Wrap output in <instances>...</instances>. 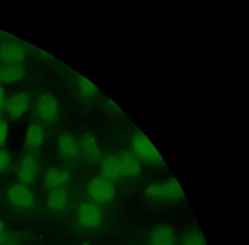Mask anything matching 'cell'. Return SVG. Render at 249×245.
Masks as SVG:
<instances>
[{
    "instance_id": "obj_1",
    "label": "cell",
    "mask_w": 249,
    "mask_h": 245,
    "mask_svg": "<svg viewBox=\"0 0 249 245\" xmlns=\"http://www.w3.org/2000/svg\"><path fill=\"white\" fill-rule=\"evenodd\" d=\"M132 153L141 162L156 168L166 167L165 161L158 149L142 131H135L131 140Z\"/></svg>"
},
{
    "instance_id": "obj_2",
    "label": "cell",
    "mask_w": 249,
    "mask_h": 245,
    "mask_svg": "<svg viewBox=\"0 0 249 245\" xmlns=\"http://www.w3.org/2000/svg\"><path fill=\"white\" fill-rule=\"evenodd\" d=\"M145 194L151 201L157 203L180 202L185 198L183 189L175 177L150 184L145 188Z\"/></svg>"
},
{
    "instance_id": "obj_3",
    "label": "cell",
    "mask_w": 249,
    "mask_h": 245,
    "mask_svg": "<svg viewBox=\"0 0 249 245\" xmlns=\"http://www.w3.org/2000/svg\"><path fill=\"white\" fill-rule=\"evenodd\" d=\"M59 102L57 98L50 93L39 95L35 103V112L38 122L43 125L56 123L59 117Z\"/></svg>"
},
{
    "instance_id": "obj_4",
    "label": "cell",
    "mask_w": 249,
    "mask_h": 245,
    "mask_svg": "<svg viewBox=\"0 0 249 245\" xmlns=\"http://www.w3.org/2000/svg\"><path fill=\"white\" fill-rule=\"evenodd\" d=\"M87 192L93 201L100 204H111L116 198V191L113 182L104 176H94L87 185Z\"/></svg>"
},
{
    "instance_id": "obj_5",
    "label": "cell",
    "mask_w": 249,
    "mask_h": 245,
    "mask_svg": "<svg viewBox=\"0 0 249 245\" xmlns=\"http://www.w3.org/2000/svg\"><path fill=\"white\" fill-rule=\"evenodd\" d=\"M6 195L10 204L19 210H32L36 206V195L28 185L14 184L8 188Z\"/></svg>"
},
{
    "instance_id": "obj_6",
    "label": "cell",
    "mask_w": 249,
    "mask_h": 245,
    "mask_svg": "<svg viewBox=\"0 0 249 245\" xmlns=\"http://www.w3.org/2000/svg\"><path fill=\"white\" fill-rule=\"evenodd\" d=\"M78 221L86 229H95L101 225L103 219L101 207L94 201H86L78 206Z\"/></svg>"
},
{
    "instance_id": "obj_7",
    "label": "cell",
    "mask_w": 249,
    "mask_h": 245,
    "mask_svg": "<svg viewBox=\"0 0 249 245\" xmlns=\"http://www.w3.org/2000/svg\"><path fill=\"white\" fill-rule=\"evenodd\" d=\"M118 169L122 178H136L142 172L141 162L136 156L128 151H119L114 153Z\"/></svg>"
},
{
    "instance_id": "obj_8",
    "label": "cell",
    "mask_w": 249,
    "mask_h": 245,
    "mask_svg": "<svg viewBox=\"0 0 249 245\" xmlns=\"http://www.w3.org/2000/svg\"><path fill=\"white\" fill-rule=\"evenodd\" d=\"M26 55V47L20 42L6 41L0 44V63L2 65L23 64Z\"/></svg>"
},
{
    "instance_id": "obj_9",
    "label": "cell",
    "mask_w": 249,
    "mask_h": 245,
    "mask_svg": "<svg viewBox=\"0 0 249 245\" xmlns=\"http://www.w3.org/2000/svg\"><path fill=\"white\" fill-rule=\"evenodd\" d=\"M31 105V96L25 92L17 93L7 99L4 110L11 120L19 119L28 111Z\"/></svg>"
},
{
    "instance_id": "obj_10",
    "label": "cell",
    "mask_w": 249,
    "mask_h": 245,
    "mask_svg": "<svg viewBox=\"0 0 249 245\" xmlns=\"http://www.w3.org/2000/svg\"><path fill=\"white\" fill-rule=\"evenodd\" d=\"M38 165L36 158L31 153L24 155L18 162L17 175L20 183L33 185L37 177Z\"/></svg>"
},
{
    "instance_id": "obj_11",
    "label": "cell",
    "mask_w": 249,
    "mask_h": 245,
    "mask_svg": "<svg viewBox=\"0 0 249 245\" xmlns=\"http://www.w3.org/2000/svg\"><path fill=\"white\" fill-rule=\"evenodd\" d=\"M58 153L64 158L73 160L80 154L79 141L76 137L68 131H63L56 139Z\"/></svg>"
},
{
    "instance_id": "obj_12",
    "label": "cell",
    "mask_w": 249,
    "mask_h": 245,
    "mask_svg": "<svg viewBox=\"0 0 249 245\" xmlns=\"http://www.w3.org/2000/svg\"><path fill=\"white\" fill-rule=\"evenodd\" d=\"M46 129L40 122H33L27 128L24 140V147L29 153L33 154L43 146L46 140Z\"/></svg>"
},
{
    "instance_id": "obj_13",
    "label": "cell",
    "mask_w": 249,
    "mask_h": 245,
    "mask_svg": "<svg viewBox=\"0 0 249 245\" xmlns=\"http://www.w3.org/2000/svg\"><path fill=\"white\" fill-rule=\"evenodd\" d=\"M80 151L89 163H96L102 160L101 149L93 134H84L79 141Z\"/></svg>"
},
{
    "instance_id": "obj_14",
    "label": "cell",
    "mask_w": 249,
    "mask_h": 245,
    "mask_svg": "<svg viewBox=\"0 0 249 245\" xmlns=\"http://www.w3.org/2000/svg\"><path fill=\"white\" fill-rule=\"evenodd\" d=\"M177 237L173 226L161 224L154 228L149 238V245H176Z\"/></svg>"
},
{
    "instance_id": "obj_15",
    "label": "cell",
    "mask_w": 249,
    "mask_h": 245,
    "mask_svg": "<svg viewBox=\"0 0 249 245\" xmlns=\"http://www.w3.org/2000/svg\"><path fill=\"white\" fill-rule=\"evenodd\" d=\"M24 64H5L0 67V84L13 85L19 83L27 75Z\"/></svg>"
},
{
    "instance_id": "obj_16",
    "label": "cell",
    "mask_w": 249,
    "mask_h": 245,
    "mask_svg": "<svg viewBox=\"0 0 249 245\" xmlns=\"http://www.w3.org/2000/svg\"><path fill=\"white\" fill-rule=\"evenodd\" d=\"M71 178V173L66 169L59 167L49 168L44 175L45 187L49 191L64 188Z\"/></svg>"
},
{
    "instance_id": "obj_17",
    "label": "cell",
    "mask_w": 249,
    "mask_h": 245,
    "mask_svg": "<svg viewBox=\"0 0 249 245\" xmlns=\"http://www.w3.org/2000/svg\"><path fill=\"white\" fill-rule=\"evenodd\" d=\"M46 201L52 210L62 211L68 205L69 194L65 188L51 190L48 193Z\"/></svg>"
},
{
    "instance_id": "obj_18",
    "label": "cell",
    "mask_w": 249,
    "mask_h": 245,
    "mask_svg": "<svg viewBox=\"0 0 249 245\" xmlns=\"http://www.w3.org/2000/svg\"><path fill=\"white\" fill-rule=\"evenodd\" d=\"M75 84L78 94L84 99H91L99 94L97 86L84 76L76 77Z\"/></svg>"
},
{
    "instance_id": "obj_19",
    "label": "cell",
    "mask_w": 249,
    "mask_h": 245,
    "mask_svg": "<svg viewBox=\"0 0 249 245\" xmlns=\"http://www.w3.org/2000/svg\"><path fill=\"white\" fill-rule=\"evenodd\" d=\"M180 245H207V242L199 230L192 229L182 236Z\"/></svg>"
},
{
    "instance_id": "obj_20",
    "label": "cell",
    "mask_w": 249,
    "mask_h": 245,
    "mask_svg": "<svg viewBox=\"0 0 249 245\" xmlns=\"http://www.w3.org/2000/svg\"><path fill=\"white\" fill-rule=\"evenodd\" d=\"M12 163V157L8 150L0 149V174L4 173L9 169Z\"/></svg>"
},
{
    "instance_id": "obj_21",
    "label": "cell",
    "mask_w": 249,
    "mask_h": 245,
    "mask_svg": "<svg viewBox=\"0 0 249 245\" xmlns=\"http://www.w3.org/2000/svg\"><path fill=\"white\" fill-rule=\"evenodd\" d=\"M8 137V125L5 120L0 118V149L5 145Z\"/></svg>"
},
{
    "instance_id": "obj_22",
    "label": "cell",
    "mask_w": 249,
    "mask_h": 245,
    "mask_svg": "<svg viewBox=\"0 0 249 245\" xmlns=\"http://www.w3.org/2000/svg\"><path fill=\"white\" fill-rule=\"evenodd\" d=\"M6 94H5V89L2 87V85L0 84V118L2 116V112L5 109V105L6 103Z\"/></svg>"
},
{
    "instance_id": "obj_23",
    "label": "cell",
    "mask_w": 249,
    "mask_h": 245,
    "mask_svg": "<svg viewBox=\"0 0 249 245\" xmlns=\"http://www.w3.org/2000/svg\"><path fill=\"white\" fill-rule=\"evenodd\" d=\"M8 239L6 232H0V245H3Z\"/></svg>"
},
{
    "instance_id": "obj_24",
    "label": "cell",
    "mask_w": 249,
    "mask_h": 245,
    "mask_svg": "<svg viewBox=\"0 0 249 245\" xmlns=\"http://www.w3.org/2000/svg\"><path fill=\"white\" fill-rule=\"evenodd\" d=\"M5 226L2 220H0V232H5Z\"/></svg>"
},
{
    "instance_id": "obj_25",
    "label": "cell",
    "mask_w": 249,
    "mask_h": 245,
    "mask_svg": "<svg viewBox=\"0 0 249 245\" xmlns=\"http://www.w3.org/2000/svg\"><path fill=\"white\" fill-rule=\"evenodd\" d=\"M5 245H18V244L16 243H10V244H5Z\"/></svg>"
}]
</instances>
